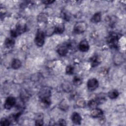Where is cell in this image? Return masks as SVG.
Instances as JSON below:
<instances>
[{
	"instance_id": "obj_1",
	"label": "cell",
	"mask_w": 126,
	"mask_h": 126,
	"mask_svg": "<svg viewBox=\"0 0 126 126\" xmlns=\"http://www.w3.org/2000/svg\"><path fill=\"white\" fill-rule=\"evenodd\" d=\"M120 38L119 34L115 32L111 33L107 38V42L109 47L114 49H117Z\"/></svg>"
},
{
	"instance_id": "obj_28",
	"label": "cell",
	"mask_w": 126,
	"mask_h": 126,
	"mask_svg": "<svg viewBox=\"0 0 126 126\" xmlns=\"http://www.w3.org/2000/svg\"><path fill=\"white\" fill-rule=\"evenodd\" d=\"M55 2V0H44L42 1V2L43 3H44L46 5H48V4H52L53 2Z\"/></svg>"
},
{
	"instance_id": "obj_22",
	"label": "cell",
	"mask_w": 126,
	"mask_h": 126,
	"mask_svg": "<svg viewBox=\"0 0 126 126\" xmlns=\"http://www.w3.org/2000/svg\"><path fill=\"white\" fill-rule=\"evenodd\" d=\"M82 83V79L78 76H75L73 79V84L75 86H79Z\"/></svg>"
},
{
	"instance_id": "obj_7",
	"label": "cell",
	"mask_w": 126,
	"mask_h": 126,
	"mask_svg": "<svg viewBox=\"0 0 126 126\" xmlns=\"http://www.w3.org/2000/svg\"><path fill=\"white\" fill-rule=\"evenodd\" d=\"M16 100L13 96H8L6 98L4 104V107L7 110H9L16 104Z\"/></svg>"
},
{
	"instance_id": "obj_19",
	"label": "cell",
	"mask_w": 126,
	"mask_h": 126,
	"mask_svg": "<svg viewBox=\"0 0 126 126\" xmlns=\"http://www.w3.org/2000/svg\"><path fill=\"white\" fill-rule=\"evenodd\" d=\"M59 108L62 111H66L69 108V105L67 102L65 100H63L59 104Z\"/></svg>"
},
{
	"instance_id": "obj_26",
	"label": "cell",
	"mask_w": 126,
	"mask_h": 126,
	"mask_svg": "<svg viewBox=\"0 0 126 126\" xmlns=\"http://www.w3.org/2000/svg\"><path fill=\"white\" fill-rule=\"evenodd\" d=\"M62 17L66 21H69L70 19V16H69L68 14H67L66 12L63 13Z\"/></svg>"
},
{
	"instance_id": "obj_21",
	"label": "cell",
	"mask_w": 126,
	"mask_h": 126,
	"mask_svg": "<svg viewBox=\"0 0 126 126\" xmlns=\"http://www.w3.org/2000/svg\"><path fill=\"white\" fill-rule=\"evenodd\" d=\"M50 97H44L39 99L41 103L44 106L47 107H48L50 105L51 103V101L50 100Z\"/></svg>"
},
{
	"instance_id": "obj_9",
	"label": "cell",
	"mask_w": 126,
	"mask_h": 126,
	"mask_svg": "<svg viewBox=\"0 0 126 126\" xmlns=\"http://www.w3.org/2000/svg\"><path fill=\"white\" fill-rule=\"evenodd\" d=\"M51 95V90L47 87H44L42 88L39 93V98H42L44 97H50Z\"/></svg>"
},
{
	"instance_id": "obj_23",
	"label": "cell",
	"mask_w": 126,
	"mask_h": 126,
	"mask_svg": "<svg viewBox=\"0 0 126 126\" xmlns=\"http://www.w3.org/2000/svg\"><path fill=\"white\" fill-rule=\"evenodd\" d=\"M66 74L68 75H72L74 73V67L71 65H68L65 68Z\"/></svg>"
},
{
	"instance_id": "obj_25",
	"label": "cell",
	"mask_w": 126,
	"mask_h": 126,
	"mask_svg": "<svg viewBox=\"0 0 126 126\" xmlns=\"http://www.w3.org/2000/svg\"><path fill=\"white\" fill-rule=\"evenodd\" d=\"M0 125L1 126H9L10 122L8 119L2 118L0 122Z\"/></svg>"
},
{
	"instance_id": "obj_18",
	"label": "cell",
	"mask_w": 126,
	"mask_h": 126,
	"mask_svg": "<svg viewBox=\"0 0 126 126\" xmlns=\"http://www.w3.org/2000/svg\"><path fill=\"white\" fill-rule=\"evenodd\" d=\"M119 95V93L118 91L115 89L110 91L108 93V97L112 99H116L118 97Z\"/></svg>"
},
{
	"instance_id": "obj_5",
	"label": "cell",
	"mask_w": 126,
	"mask_h": 126,
	"mask_svg": "<svg viewBox=\"0 0 126 126\" xmlns=\"http://www.w3.org/2000/svg\"><path fill=\"white\" fill-rule=\"evenodd\" d=\"M99 86V83L98 80L96 78L90 79L87 84L88 89L90 91H93L96 90Z\"/></svg>"
},
{
	"instance_id": "obj_13",
	"label": "cell",
	"mask_w": 126,
	"mask_h": 126,
	"mask_svg": "<svg viewBox=\"0 0 126 126\" xmlns=\"http://www.w3.org/2000/svg\"><path fill=\"white\" fill-rule=\"evenodd\" d=\"M64 31V25L63 24H60L54 28L53 30V33L56 34H61Z\"/></svg>"
},
{
	"instance_id": "obj_3",
	"label": "cell",
	"mask_w": 126,
	"mask_h": 126,
	"mask_svg": "<svg viewBox=\"0 0 126 126\" xmlns=\"http://www.w3.org/2000/svg\"><path fill=\"white\" fill-rule=\"evenodd\" d=\"M45 41V34L44 32L40 30H38L36 33L34 42L36 45L38 47H41L43 45Z\"/></svg>"
},
{
	"instance_id": "obj_15",
	"label": "cell",
	"mask_w": 126,
	"mask_h": 126,
	"mask_svg": "<svg viewBox=\"0 0 126 126\" xmlns=\"http://www.w3.org/2000/svg\"><path fill=\"white\" fill-rule=\"evenodd\" d=\"M15 44V40L12 38H6L4 41V45L6 48H12Z\"/></svg>"
},
{
	"instance_id": "obj_16",
	"label": "cell",
	"mask_w": 126,
	"mask_h": 126,
	"mask_svg": "<svg viewBox=\"0 0 126 126\" xmlns=\"http://www.w3.org/2000/svg\"><path fill=\"white\" fill-rule=\"evenodd\" d=\"M101 14L100 12H98L95 13L94 15L92 16V17L91 19V21L93 23H98L101 20Z\"/></svg>"
},
{
	"instance_id": "obj_12",
	"label": "cell",
	"mask_w": 126,
	"mask_h": 126,
	"mask_svg": "<svg viewBox=\"0 0 126 126\" xmlns=\"http://www.w3.org/2000/svg\"><path fill=\"white\" fill-rule=\"evenodd\" d=\"M103 115L102 110L99 108H94L91 112V116L93 118H100Z\"/></svg>"
},
{
	"instance_id": "obj_24",
	"label": "cell",
	"mask_w": 126,
	"mask_h": 126,
	"mask_svg": "<svg viewBox=\"0 0 126 126\" xmlns=\"http://www.w3.org/2000/svg\"><path fill=\"white\" fill-rule=\"evenodd\" d=\"M76 105L79 107H84L86 105L85 101L83 98H79L76 101Z\"/></svg>"
},
{
	"instance_id": "obj_2",
	"label": "cell",
	"mask_w": 126,
	"mask_h": 126,
	"mask_svg": "<svg viewBox=\"0 0 126 126\" xmlns=\"http://www.w3.org/2000/svg\"><path fill=\"white\" fill-rule=\"evenodd\" d=\"M27 31V27L25 25L18 24L16 25L15 29L11 30L10 34L13 37H16Z\"/></svg>"
},
{
	"instance_id": "obj_11",
	"label": "cell",
	"mask_w": 126,
	"mask_h": 126,
	"mask_svg": "<svg viewBox=\"0 0 126 126\" xmlns=\"http://www.w3.org/2000/svg\"><path fill=\"white\" fill-rule=\"evenodd\" d=\"M71 120L72 122L76 125H80L82 121V118L80 114L77 112H74L71 116Z\"/></svg>"
},
{
	"instance_id": "obj_8",
	"label": "cell",
	"mask_w": 126,
	"mask_h": 126,
	"mask_svg": "<svg viewBox=\"0 0 126 126\" xmlns=\"http://www.w3.org/2000/svg\"><path fill=\"white\" fill-rule=\"evenodd\" d=\"M90 48V46L88 41L87 40L84 39L81 40L78 45V49L83 52H87Z\"/></svg>"
},
{
	"instance_id": "obj_4",
	"label": "cell",
	"mask_w": 126,
	"mask_h": 126,
	"mask_svg": "<svg viewBox=\"0 0 126 126\" xmlns=\"http://www.w3.org/2000/svg\"><path fill=\"white\" fill-rule=\"evenodd\" d=\"M87 24L84 22H79L77 23L73 29V32L75 33L80 34L84 32L87 29Z\"/></svg>"
},
{
	"instance_id": "obj_14",
	"label": "cell",
	"mask_w": 126,
	"mask_h": 126,
	"mask_svg": "<svg viewBox=\"0 0 126 126\" xmlns=\"http://www.w3.org/2000/svg\"><path fill=\"white\" fill-rule=\"evenodd\" d=\"M22 65V63L20 60L17 59H14L12 61L11 66L14 69H17L19 68Z\"/></svg>"
},
{
	"instance_id": "obj_6",
	"label": "cell",
	"mask_w": 126,
	"mask_h": 126,
	"mask_svg": "<svg viewBox=\"0 0 126 126\" xmlns=\"http://www.w3.org/2000/svg\"><path fill=\"white\" fill-rule=\"evenodd\" d=\"M69 49L68 42H67L66 43H63L60 45L57 50V52L60 56H64L67 54Z\"/></svg>"
},
{
	"instance_id": "obj_20",
	"label": "cell",
	"mask_w": 126,
	"mask_h": 126,
	"mask_svg": "<svg viewBox=\"0 0 126 126\" xmlns=\"http://www.w3.org/2000/svg\"><path fill=\"white\" fill-rule=\"evenodd\" d=\"M62 88H63V89L64 90V91L67 92V93L71 92L72 89V85L68 82L63 83V84Z\"/></svg>"
},
{
	"instance_id": "obj_27",
	"label": "cell",
	"mask_w": 126,
	"mask_h": 126,
	"mask_svg": "<svg viewBox=\"0 0 126 126\" xmlns=\"http://www.w3.org/2000/svg\"><path fill=\"white\" fill-rule=\"evenodd\" d=\"M58 125H61V126H63V125H66V123H65V121L64 119H60L58 121Z\"/></svg>"
},
{
	"instance_id": "obj_17",
	"label": "cell",
	"mask_w": 126,
	"mask_h": 126,
	"mask_svg": "<svg viewBox=\"0 0 126 126\" xmlns=\"http://www.w3.org/2000/svg\"><path fill=\"white\" fill-rule=\"evenodd\" d=\"M43 125V115L42 113L37 114L35 121V125L42 126Z\"/></svg>"
},
{
	"instance_id": "obj_10",
	"label": "cell",
	"mask_w": 126,
	"mask_h": 126,
	"mask_svg": "<svg viewBox=\"0 0 126 126\" xmlns=\"http://www.w3.org/2000/svg\"><path fill=\"white\" fill-rule=\"evenodd\" d=\"M92 67H94L99 65L101 62V58L97 55H94L90 59Z\"/></svg>"
}]
</instances>
